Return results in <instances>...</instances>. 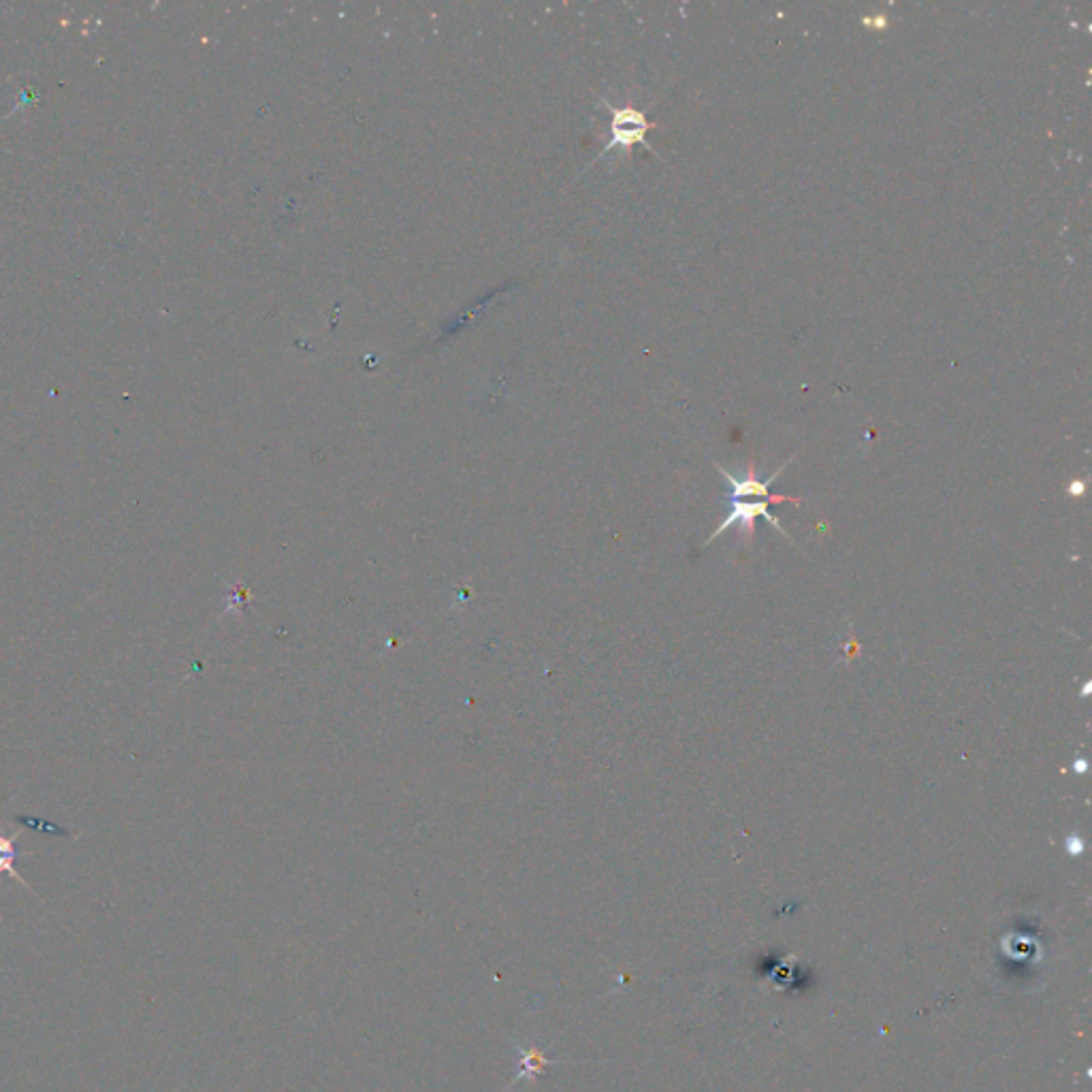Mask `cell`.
<instances>
[{"instance_id": "52a82bcc", "label": "cell", "mask_w": 1092, "mask_h": 1092, "mask_svg": "<svg viewBox=\"0 0 1092 1092\" xmlns=\"http://www.w3.org/2000/svg\"><path fill=\"white\" fill-rule=\"evenodd\" d=\"M864 22L875 26V28H886L888 26V20L883 15H875V17H871V20H864Z\"/></svg>"}, {"instance_id": "30bf717a", "label": "cell", "mask_w": 1092, "mask_h": 1092, "mask_svg": "<svg viewBox=\"0 0 1092 1092\" xmlns=\"http://www.w3.org/2000/svg\"><path fill=\"white\" fill-rule=\"evenodd\" d=\"M1088 693H1090V683H1086L1084 689H1081V696H1088Z\"/></svg>"}, {"instance_id": "ba28073f", "label": "cell", "mask_w": 1092, "mask_h": 1092, "mask_svg": "<svg viewBox=\"0 0 1092 1092\" xmlns=\"http://www.w3.org/2000/svg\"><path fill=\"white\" fill-rule=\"evenodd\" d=\"M1069 493H1071V496H1081V493H1084V482H1080V480H1078V482H1071Z\"/></svg>"}, {"instance_id": "3957f363", "label": "cell", "mask_w": 1092, "mask_h": 1092, "mask_svg": "<svg viewBox=\"0 0 1092 1092\" xmlns=\"http://www.w3.org/2000/svg\"><path fill=\"white\" fill-rule=\"evenodd\" d=\"M787 463H790V461H787ZM787 463H785V465H787ZM785 465H783V468H778L768 480H757L754 463H749L747 476H745V478H734L732 474H728L724 468H721V465H717V470L721 472V476H724V478L728 480V484H730V487H728V500H740V498H766V500H771L773 496H771V491H768V489H771V484L778 478V474H781V470H785Z\"/></svg>"}, {"instance_id": "8992f818", "label": "cell", "mask_w": 1092, "mask_h": 1092, "mask_svg": "<svg viewBox=\"0 0 1092 1092\" xmlns=\"http://www.w3.org/2000/svg\"><path fill=\"white\" fill-rule=\"evenodd\" d=\"M1065 843H1067V849H1069L1071 856H1078V853H1081V849H1084V841H1081L1078 834H1071Z\"/></svg>"}, {"instance_id": "5b68a950", "label": "cell", "mask_w": 1092, "mask_h": 1092, "mask_svg": "<svg viewBox=\"0 0 1092 1092\" xmlns=\"http://www.w3.org/2000/svg\"><path fill=\"white\" fill-rule=\"evenodd\" d=\"M15 841H17V834H12V837H5V834L0 832V875H3V872H9V875L20 881L24 888H28V883L22 879L20 872L15 871V860L22 856V853L17 851V848H15ZM28 890H31V888H28Z\"/></svg>"}, {"instance_id": "6da1fadb", "label": "cell", "mask_w": 1092, "mask_h": 1092, "mask_svg": "<svg viewBox=\"0 0 1092 1092\" xmlns=\"http://www.w3.org/2000/svg\"><path fill=\"white\" fill-rule=\"evenodd\" d=\"M778 501H792V504H802V500L792 498V496H773L771 500H759V501L730 500V512H728L726 521L713 531V534H710V538L707 540V545L713 543V540H715L717 536L724 534V531H726L728 527H732V525H738V527H740V536H743V540L749 545V543H752V540H754V534H755V519H757V517L766 519L768 523H771L773 527H777L778 531H781V534H783L785 538H790V534H787V529H785L781 523H778V519L771 512V504H778ZM707 545H705V546H707Z\"/></svg>"}, {"instance_id": "277c9868", "label": "cell", "mask_w": 1092, "mask_h": 1092, "mask_svg": "<svg viewBox=\"0 0 1092 1092\" xmlns=\"http://www.w3.org/2000/svg\"><path fill=\"white\" fill-rule=\"evenodd\" d=\"M546 1050L548 1048H538L536 1043H531L527 1048L517 1046V1076L512 1084L536 1080L550 1065H564V1060L546 1058Z\"/></svg>"}, {"instance_id": "7a4b0ae2", "label": "cell", "mask_w": 1092, "mask_h": 1092, "mask_svg": "<svg viewBox=\"0 0 1092 1092\" xmlns=\"http://www.w3.org/2000/svg\"><path fill=\"white\" fill-rule=\"evenodd\" d=\"M613 113L611 120V141L604 146L602 154L611 151L613 148H632L634 144H642L647 150L653 151L647 141V132L655 125L644 118V113L636 107H613L606 105Z\"/></svg>"}, {"instance_id": "9c48e42d", "label": "cell", "mask_w": 1092, "mask_h": 1092, "mask_svg": "<svg viewBox=\"0 0 1092 1092\" xmlns=\"http://www.w3.org/2000/svg\"><path fill=\"white\" fill-rule=\"evenodd\" d=\"M1073 771L1084 773V771H1086V762H1081V759H1078V762H1073Z\"/></svg>"}]
</instances>
